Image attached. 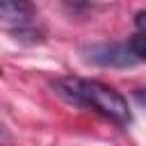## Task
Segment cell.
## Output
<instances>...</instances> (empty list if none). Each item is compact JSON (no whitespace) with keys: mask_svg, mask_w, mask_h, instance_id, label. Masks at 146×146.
<instances>
[{"mask_svg":"<svg viewBox=\"0 0 146 146\" xmlns=\"http://www.w3.org/2000/svg\"><path fill=\"white\" fill-rule=\"evenodd\" d=\"M52 89L64 100L80 105V107H89V110L103 114L105 119H110L119 125H128L132 121V114H130L125 98L98 80L66 75V78H57L52 82Z\"/></svg>","mask_w":146,"mask_h":146,"instance_id":"6da1fadb","label":"cell"},{"mask_svg":"<svg viewBox=\"0 0 146 146\" xmlns=\"http://www.w3.org/2000/svg\"><path fill=\"white\" fill-rule=\"evenodd\" d=\"M0 18H2L5 27L14 30V34H18V39H25V36H32V41L41 39V32L34 25L36 11L30 2L5 0L0 5Z\"/></svg>","mask_w":146,"mask_h":146,"instance_id":"7a4b0ae2","label":"cell"},{"mask_svg":"<svg viewBox=\"0 0 146 146\" xmlns=\"http://www.w3.org/2000/svg\"><path fill=\"white\" fill-rule=\"evenodd\" d=\"M84 62L98 64V66H132L137 59L132 57L128 43H94L82 48Z\"/></svg>","mask_w":146,"mask_h":146,"instance_id":"3957f363","label":"cell"},{"mask_svg":"<svg viewBox=\"0 0 146 146\" xmlns=\"http://www.w3.org/2000/svg\"><path fill=\"white\" fill-rule=\"evenodd\" d=\"M128 48L137 62H146V32H137L128 39Z\"/></svg>","mask_w":146,"mask_h":146,"instance_id":"277c9868","label":"cell"},{"mask_svg":"<svg viewBox=\"0 0 146 146\" xmlns=\"http://www.w3.org/2000/svg\"><path fill=\"white\" fill-rule=\"evenodd\" d=\"M135 25L141 30V32H146V9L144 11H137L135 14Z\"/></svg>","mask_w":146,"mask_h":146,"instance_id":"5b68a950","label":"cell"},{"mask_svg":"<svg viewBox=\"0 0 146 146\" xmlns=\"http://www.w3.org/2000/svg\"><path fill=\"white\" fill-rule=\"evenodd\" d=\"M135 98H137V103H139L141 107H146V87L137 89V91H135Z\"/></svg>","mask_w":146,"mask_h":146,"instance_id":"8992f818","label":"cell"}]
</instances>
